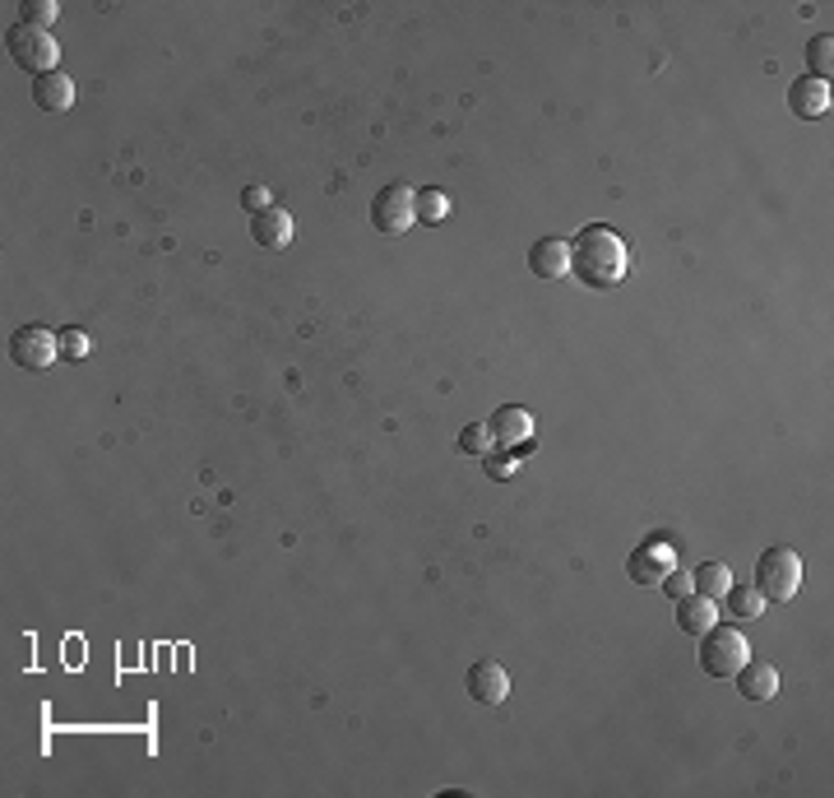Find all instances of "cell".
<instances>
[{
    "instance_id": "cell-10",
    "label": "cell",
    "mask_w": 834,
    "mask_h": 798,
    "mask_svg": "<svg viewBox=\"0 0 834 798\" xmlns=\"http://www.w3.org/2000/svg\"><path fill=\"white\" fill-rule=\"evenodd\" d=\"M491 446L501 451H520V446H533V413L520 409V405H501L491 413Z\"/></svg>"
},
{
    "instance_id": "cell-21",
    "label": "cell",
    "mask_w": 834,
    "mask_h": 798,
    "mask_svg": "<svg viewBox=\"0 0 834 798\" xmlns=\"http://www.w3.org/2000/svg\"><path fill=\"white\" fill-rule=\"evenodd\" d=\"M459 451H464V455H487V451H496V446H491V428H487V423H468V428L459 432Z\"/></svg>"
},
{
    "instance_id": "cell-4",
    "label": "cell",
    "mask_w": 834,
    "mask_h": 798,
    "mask_svg": "<svg viewBox=\"0 0 834 798\" xmlns=\"http://www.w3.org/2000/svg\"><path fill=\"white\" fill-rule=\"evenodd\" d=\"M751 659V646H747V636H741L737 627H710L705 636H701V669L710 673V678H733L741 664Z\"/></svg>"
},
{
    "instance_id": "cell-1",
    "label": "cell",
    "mask_w": 834,
    "mask_h": 798,
    "mask_svg": "<svg viewBox=\"0 0 834 798\" xmlns=\"http://www.w3.org/2000/svg\"><path fill=\"white\" fill-rule=\"evenodd\" d=\"M630 270V256H626V241L603 228V224H589L580 228V237L571 241V274L594 288V293H607V288H617Z\"/></svg>"
},
{
    "instance_id": "cell-19",
    "label": "cell",
    "mask_w": 834,
    "mask_h": 798,
    "mask_svg": "<svg viewBox=\"0 0 834 798\" xmlns=\"http://www.w3.org/2000/svg\"><path fill=\"white\" fill-rule=\"evenodd\" d=\"M830 61H834V37L830 33H816L806 42V71L816 79H830Z\"/></svg>"
},
{
    "instance_id": "cell-12",
    "label": "cell",
    "mask_w": 834,
    "mask_h": 798,
    "mask_svg": "<svg viewBox=\"0 0 834 798\" xmlns=\"http://www.w3.org/2000/svg\"><path fill=\"white\" fill-rule=\"evenodd\" d=\"M251 241L264 251H288L292 247V214L279 209V205L251 214Z\"/></svg>"
},
{
    "instance_id": "cell-5",
    "label": "cell",
    "mask_w": 834,
    "mask_h": 798,
    "mask_svg": "<svg viewBox=\"0 0 834 798\" xmlns=\"http://www.w3.org/2000/svg\"><path fill=\"white\" fill-rule=\"evenodd\" d=\"M678 562H682V548L672 543V539H663V535H653V539H645V543L626 558V575H630L636 585H645V590H659L663 575L678 567Z\"/></svg>"
},
{
    "instance_id": "cell-15",
    "label": "cell",
    "mask_w": 834,
    "mask_h": 798,
    "mask_svg": "<svg viewBox=\"0 0 834 798\" xmlns=\"http://www.w3.org/2000/svg\"><path fill=\"white\" fill-rule=\"evenodd\" d=\"M714 623H718L714 598H705V594H686V598H678V627H682L686 636H705Z\"/></svg>"
},
{
    "instance_id": "cell-24",
    "label": "cell",
    "mask_w": 834,
    "mask_h": 798,
    "mask_svg": "<svg viewBox=\"0 0 834 798\" xmlns=\"http://www.w3.org/2000/svg\"><path fill=\"white\" fill-rule=\"evenodd\" d=\"M483 460H487V474H491V478H515V460H510V455H491V451H487Z\"/></svg>"
},
{
    "instance_id": "cell-18",
    "label": "cell",
    "mask_w": 834,
    "mask_h": 798,
    "mask_svg": "<svg viewBox=\"0 0 834 798\" xmlns=\"http://www.w3.org/2000/svg\"><path fill=\"white\" fill-rule=\"evenodd\" d=\"M445 218H450V195H445V191H436V186L418 191V224L436 228V224H445Z\"/></svg>"
},
{
    "instance_id": "cell-9",
    "label": "cell",
    "mask_w": 834,
    "mask_h": 798,
    "mask_svg": "<svg viewBox=\"0 0 834 798\" xmlns=\"http://www.w3.org/2000/svg\"><path fill=\"white\" fill-rule=\"evenodd\" d=\"M834 107V94H830V79H816V75H802L788 84V112L802 117V121H821L830 117Z\"/></svg>"
},
{
    "instance_id": "cell-8",
    "label": "cell",
    "mask_w": 834,
    "mask_h": 798,
    "mask_svg": "<svg viewBox=\"0 0 834 798\" xmlns=\"http://www.w3.org/2000/svg\"><path fill=\"white\" fill-rule=\"evenodd\" d=\"M464 692L478 705H501L510 697V673L496 659H473L468 664V678H464Z\"/></svg>"
},
{
    "instance_id": "cell-7",
    "label": "cell",
    "mask_w": 834,
    "mask_h": 798,
    "mask_svg": "<svg viewBox=\"0 0 834 798\" xmlns=\"http://www.w3.org/2000/svg\"><path fill=\"white\" fill-rule=\"evenodd\" d=\"M61 358V339L47 325H19L10 335V363H19L24 371H47Z\"/></svg>"
},
{
    "instance_id": "cell-23",
    "label": "cell",
    "mask_w": 834,
    "mask_h": 798,
    "mask_svg": "<svg viewBox=\"0 0 834 798\" xmlns=\"http://www.w3.org/2000/svg\"><path fill=\"white\" fill-rule=\"evenodd\" d=\"M659 590L672 598V604H678V598H686V594H695V590H691V575H686L682 567H672V571L663 575V585H659Z\"/></svg>"
},
{
    "instance_id": "cell-6",
    "label": "cell",
    "mask_w": 834,
    "mask_h": 798,
    "mask_svg": "<svg viewBox=\"0 0 834 798\" xmlns=\"http://www.w3.org/2000/svg\"><path fill=\"white\" fill-rule=\"evenodd\" d=\"M371 224H376V233H386V237H403L418 224V191L386 186L371 199Z\"/></svg>"
},
{
    "instance_id": "cell-3",
    "label": "cell",
    "mask_w": 834,
    "mask_h": 798,
    "mask_svg": "<svg viewBox=\"0 0 834 798\" xmlns=\"http://www.w3.org/2000/svg\"><path fill=\"white\" fill-rule=\"evenodd\" d=\"M802 585V558L793 548H765L756 562V590L775 604H788Z\"/></svg>"
},
{
    "instance_id": "cell-14",
    "label": "cell",
    "mask_w": 834,
    "mask_h": 798,
    "mask_svg": "<svg viewBox=\"0 0 834 798\" xmlns=\"http://www.w3.org/2000/svg\"><path fill=\"white\" fill-rule=\"evenodd\" d=\"M33 103L42 112H65V107L75 103V84L65 71H52V75H37L33 79Z\"/></svg>"
},
{
    "instance_id": "cell-13",
    "label": "cell",
    "mask_w": 834,
    "mask_h": 798,
    "mask_svg": "<svg viewBox=\"0 0 834 798\" xmlns=\"http://www.w3.org/2000/svg\"><path fill=\"white\" fill-rule=\"evenodd\" d=\"M733 678H737V692L747 697V701H770L779 692V669H775L770 659H756L751 655Z\"/></svg>"
},
{
    "instance_id": "cell-11",
    "label": "cell",
    "mask_w": 834,
    "mask_h": 798,
    "mask_svg": "<svg viewBox=\"0 0 834 798\" xmlns=\"http://www.w3.org/2000/svg\"><path fill=\"white\" fill-rule=\"evenodd\" d=\"M529 270L538 279H566L571 274V241L566 237H538L529 247Z\"/></svg>"
},
{
    "instance_id": "cell-22",
    "label": "cell",
    "mask_w": 834,
    "mask_h": 798,
    "mask_svg": "<svg viewBox=\"0 0 834 798\" xmlns=\"http://www.w3.org/2000/svg\"><path fill=\"white\" fill-rule=\"evenodd\" d=\"M61 358H71V363H84L88 358V348H94V339L84 335V330H61Z\"/></svg>"
},
{
    "instance_id": "cell-16",
    "label": "cell",
    "mask_w": 834,
    "mask_h": 798,
    "mask_svg": "<svg viewBox=\"0 0 834 798\" xmlns=\"http://www.w3.org/2000/svg\"><path fill=\"white\" fill-rule=\"evenodd\" d=\"M724 604H728V613L737 617V623H756V617L765 613V604H770V598H765L756 585H728Z\"/></svg>"
},
{
    "instance_id": "cell-25",
    "label": "cell",
    "mask_w": 834,
    "mask_h": 798,
    "mask_svg": "<svg viewBox=\"0 0 834 798\" xmlns=\"http://www.w3.org/2000/svg\"><path fill=\"white\" fill-rule=\"evenodd\" d=\"M241 205L251 209V214L269 209V191H264V186H246V191H241Z\"/></svg>"
},
{
    "instance_id": "cell-20",
    "label": "cell",
    "mask_w": 834,
    "mask_h": 798,
    "mask_svg": "<svg viewBox=\"0 0 834 798\" xmlns=\"http://www.w3.org/2000/svg\"><path fill=\"white\" fill-rule=\"evenodd\" d=\"M56 14H61L56 0H24V6H19V24L47 33V24H56Z\"/></svg>"
},
{
    "instance_id": "cell-17",
    "label": "cell",
    "mask_w": 834,
    "mask_h": 798,
    "mask_svg": "<svg viewBox=\"0 0 834 798\" xmlns=\"http://www.w3.org/2000/svg\"><path fill=\"white\" fill-rule=\"evenodd\" d=\"M728 585H733L728 562H701V567H695V575H691V590L705 594V598H724Z\"/></svg>"
},
{
    "instance_id": "cell-2",
    "label": "cell",
    "mask_w": 834,
    "mask_h": 798,
    "mask_svg": "<svg viewBox=\"0 0 834 798\" xmlns=\"http://www.w3.org/2000/svg\"><path fill=\"white\" fill-rule=\"evenodd\" d=\"M6 52H10V61L19 65V71H29L33 79H37V75H52L56 65H61L56 37L42 33V29H29V24L6 29Z\"/></svg>"
}]
</instances>
